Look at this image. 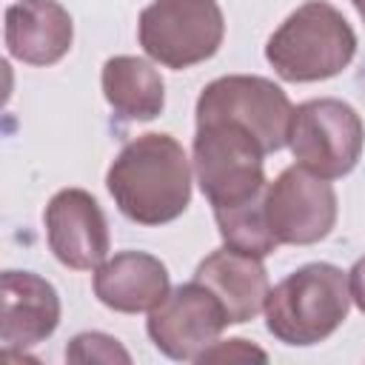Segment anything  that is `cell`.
<instances>
[{
    "instance_id": "d6986e66",
    "label": "cell",
    "mask_w": 365,
    "mask_h": 365,
    "mask_svg": "<svg viewBox=\"0 0 365 365\" xmlns=\"http://www.w3.org/2000/svg\"><path fill=\"white\" fill-rule=\"evenodd\" d=\"M348 291H351V302L365 314V257H359L351 271H348Z\"/></svg>"
},
{
    "instance_id": "277c9868",
    "label": "cell",
    "mask_w": 365,
    "mask_h": 365,
    "mask_svg": "<svg viewBox=\"0 0 365 365\" xmlns=\"http://www.w3.org/2000/svg\"><path fill=\"white\" fill-rule=\"evenodd\" d=\"M265 151L237 123H197L191 143V165L211 211L237 208L265 194Z\"/></svg>"
},
{
    "instance_id": "ac0fdd59",
    "label": "cell",
    "mask_w": 365,
    "mask_h": 365,
    "mask_svg": "<svg viewBox=\"0 0 365 365\" xmlns=\"http://www.w3.org/2000/svg\"><path fill=\"white\" fill-rule=\"evenodd\" d=\"M197 362H268V354L262 348H257L254 342L234 336V339H217L211 342Z\"/></svg>"
},
{
    "instance_id": "9a60e30c",
    "label": "cell",
    "mask_w": 365,
    "mask_h": 365,
    "mask_svg": "<svg viewBox=\"0 0 365 365\" xmlns=\"http://www.w3.org/2000/svg\"><path fill=\"white\" fill-rule=\"evenodd\" d=\"M100 88L111 111L128 123H148L165 108V83L145 57H108L100 71Z\"/></svg>"
},
{
    "instance_id": "2e32d148",
    "label": "cell",
    "mask_w": 365,
    "mask_h": 365,
    "mask_svg": "<svg viewBox=\"0 0 365 365\" xmlns=\"http://www.w3.org/2000/svg\"><path fill=\"white\" fill-rule=\"evenodd\" d=\"M214 222L222 237V245H228L240 254L268 257L279 248V242L271 234L268 220H265V194L245 205L214 211Z\"/></svg>"
},
{
    "instance_id": "8fae6325",
    "label": "cell",
    "mask_w": 365,
    "mask_h": 365,
    "mask_svg": "<svg viewBox=\"0 0 365 365\" xmlns=\"http://www.w3.org/2000/svg\"><path fill=\"white\" fill-rule=\"evenodd\" d=\"M0 342L3 351H26L46 342L60 325V294L34 271H3L0 277Z\"/></svg>"
},
{
    "instance_id": "ba28073f",
    "label": "cell",
    "mask_w": 365,
    "mask_h": 365,
    "mask_svg": "<svg viewBox=\"0 0 365 365\" xmlns=\"http://www.w3.org/2000/svg\"><path fill=\"white\" fill-rule=\"evenodd\" d=\"M339 202L328 180L288 165L265 185V220L279 245H314L336 225Z\"/></svg>"
},
{
    "instance_id": "6da1fadb",
    "label": "cell",
    "mask_w": 365,
    "mask_h": 365,
    "mask_svg": "<svg viewBox=\"0 0 365 365\" xmlns=\"http://www.w3.org/2000/svg\"><path fill=\"white\" fill-rule=\"evenodd\" d=\"M191 160L182 143L163 131L128 140L106 171L117 211L137 225H165L191 205Z\"/></svg>"
},
{
    "instance_id": "52a82bcc",
    "label": "cell",
    "mask_w": 365,
    "mask_h": 365,
    "mask_svg": "<svg viewBox=\"0 0 365 365\" xmlns=\"http://www.w3.org/2000/svg\"><path fill=\"white\" fill-rule=\"evenodd\" d=\"M294 106L282 86L259 74H225L211 80L200 97L194 117L197 123L228 120L254 134L265 154L288 145Z\"/></svg>"
},
{
    "instance_id": "7a4b0ae2",
    "label": "cell",
    "mask_w": 365,
    "mask_h": 365,
    "mask_svg": "<svg viewBox=\"0 0 365 365\" xmlns=\"http://www.w3.org/2000/svg\"><path fill=\"white\" fill-rule=\"evenodd\" d=\"M351 311L348 274L334 262H305L279 279L265 299L268 334L291 348L325 342Z\"/></svg>"
},
{
    "instance_id": "5bb4252c",
    "label": "cell",
    "mask_w": 365,
    "mask_h": 365,
    "mask_svg": "<svg viewBox=\"0 0 365 365\" xmlns=\"http://www.w3.org/2000/svg\"><path fill=\"white\" fill-rule=\"evenodd\" d=\"M194 279L214 291L231 325L251 322L265 308V299L271 291L262 257L240 254L228 245L202 257L200 265L194 268Z\"/></svg>"
},
{
    "instance_id": "3957f363",
    "label": "cell",
    "mask_w": 365,
    "mask_h": 365,
    "mask_svg": "<svg viewBox=\"0 0 365 365\" xmlns=\"http://www.w3.org/2000/svg\"><path fill=\"white\" fill-rule=\"evenodd\" d=\"M356 54V31L325 0L297 6L268 37L265 60L285 83H322L342 74Z\"/></svg>"
},
{
    "instance_id": "44dd1931",
    "label": "cell",
    "mask_w": 365,
    "mask_h": 365,
    "mask_svg": "<svg viewBox=\"0 0 365 365\" xmlns=\"http://www.w3.org/2000/svg\"><path fill=\"white\" fill-rule=\"evenodd\" d=\"M354 3H356V0H354Z\"/></svg>"
},
{
    "instance_id": "7c38bea8",
    "label": "cell",
    "mask_w": 365,
    "mask_h": 365,
    "mask_svg": "<svg viewBox=\"0 0 365 365\" xmlns=\"http://www.w3.org/2000/svg\"><path fill=\"white\" fill-rule=\"evenodd\" d=\"M3 40L26 66H54L74 43V20L60 0H14L3 14Z\"/></svg>"
},
{
    "instance_id": "ffe728a7",
    "label": "cell",
    "mask_w": 365,
    "mask_h": 365,
    "mask_svg": "<svg viewBox=\"0 0 365 365\" xmlns=\"http://www.w3.org/2000/svg\"><path fill=\"white\" fill-rule=\"evenodd\" d=\"M354 6H356V11H359V17H362V23H365V0H356Z\"/></svg>"
},
{
    "instance_id": "5b68a950",
    "label": "cell",
    "mask_w": 365,
    "mask_h": 365,
    "mask_svg": "<svg viewBox=\"0 0 365 365\" xmlns=\"http://www.w3.org/2000/svg\"><path fill=\"white\" fill-rule=\"evenodd\" d=\"M137 40L148 60L182 71L220 51L225 17L217 0H151L140 11Z\"/></svg>"
},
{
    "instance_id": "e0dca14e",
    "label": "cell",
    "mask_w": 365,
    "mask_h": 365,
    "mask_svg": "<svg viewBox=\"0 0 365 365\" xmlns=\"http://www.w3.org/2000/svg\"><path fill=\"white\" fill-rule=\"evenodd\" d=\"M66 359L68 362H103V365H114L131 362V354L123 348V342L111 334L103 331H83L77 336L68 339L66 345Z\"/></svg>"
},
{
    "instance_id": "9c48e42d",
    "label": "cell",
    "mask_w": 365,
    "mask_h": 365,
    "mask_svg": "<svg viewBox=\"0 0 365 365\" xmlns=\"http://www.w3.org/2000/svg\"><path fill=\"white\" fill-rule=\"evenodd\" d=\"M228 325V314L214 291L191 279L171 288L168 297L148 311L145 334L163 356L174 362H197Z\"/></svg>"
},
{
    "instance_id": "4fadbf2b",
    "label": "cell",
    "mask_w": 365,
    "mask_h": 365,
    "mask_svg": "<svg viewBox=\"0 0 365 365\" xmlns=\"http://www.w3.org/2000/svg\"><path fill=\"white\" fill-rule=\"evenodd\" d=\"M91 288L108 311L143 314L168 297L171 277L160 257L148 251H120L94 268Z\"/></svg>"
},
{
    "instance_id": "30bf717a",
    "label": "cell",
    "mask_w": 365,
    "mask_h": 365,
    "mask_svg": "<svg viewBox=\"0 0 365 365\" xmlns=\"http://www.w3.org/2000/svg\"><path fill=\"white\" fill-rule=\"evenodd\" d=\"M43 225L48 251L60 265L71 271H94L108 259V220L86 188H60L43 211Z\"/></svg>"
},
{
    "instance_id": "8992f818",
    "label": "cell",
    "mask_w": 365,
    "mask_h": 365,
    "mask_svg": "<svg viewBox=\"0 0 365 365\" xmlns=\"http://www.w3.org/2000/svg\"><path fill=\"white\" fill-rule=\"evenodd\" d=\"M365 123L359 111L339 97H314L294 108L288 148L305 171L322 180L351 174L362 157Z\"/></svg>"
}]
</instances>
